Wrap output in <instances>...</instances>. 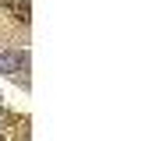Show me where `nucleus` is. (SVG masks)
<instances>
[{"mask_svg":"<svg viewBox=\"0 0 152 141\" xmlns=\"http://www.w3.org/2000/svg\"><path fill=\"white\" fill-rule=\"evenodd\" d=\"M18 67L28 70V53L25 49H4L0 53V74H18Z\"/></svg>","mask_w":152,"mask_h":141,"instance_id":"1","label":"nucleus"},{"mask_svg":"<svg viewBox=\"0 0 152 141\" xmlns=\"http://www.w3.org/2000/svg\"><path fill=\"white\" fill-rule=\"evenodd\" d=\"M4 7L18 18V21H28L32 18V7H28V0H4Z\"/></svg>","mask_w":152,"mask_h":141,"instance_id":"2","label":"nucleus"}]
</instances>
